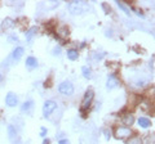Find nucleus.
<instances>
[{
    "label": "nucleus",
    "instance_id": "1",
    "mask_svg": "<svg viewBox=\"0 0 155 144\" xmlns=\"http://www.w3.org/2000/svg\"><path fill=\"white\" fill-rule=\"evenodd\" d=\"M23 53H25V49H23L22 46H17V48H14L13 52L9 54L8 58L4 61V64L3 67H7V68H9L12 64L14 63H17V62H19V59L23 57Z\"/></svg>",
    "mask_w": 155,
    "mask_h": 144
},
{
    "label": "nucleus",
    "instance_id": "2",
    "mask_svg": "<svg viewBox=\"0 0 155 144\" xmlns=\"http://www.w3.org/2000/svg\"><path fill=\"white\" fill-rule=\"evenodd\" d=\"M94 99V92L92 89H88L84 94V98L81 100V105H80V113L81 116L85 117V112L89 109V107L92 105V102Z\"/></svg>",
    "mask_w": 155,
    "mask_h": 144
},
{
    "label": "nucleus",
    "instance_id": "3",
    "mask_svg": "<svg viewBox=\"0 0 155 144\" xmlns=\"http://www.w3.org/2000/svg\"><path fill=\"white\" fill-rule=\"evenodd\" d=\"M89 9V5L85 2H71L69 3V11L71 14H83L84 12H87Z\"/></svg>",
    "mask_w": 155,
    "mask_h": 144
},
{
    "label": "nucleus",
    "instance_id": "4",
    "mask_svg": "<svg viewBox=\"0 0 155 144\" xmlns=\"http://www.w3.org/2000/svg\"><path fill=\"white\" fill-rule=\"evenodd\" d=\"M114 135L116 139L125 140V139H129L133 135V130L128 126H116L115 130H114Z\"/></svg>",
    "mask_w": 155,
    "mask_h": 144
},
{
    "label": "nucleus",
    "instance_id": "5",
    "mask_svg": "<svg viewBox=\"0 0 155 144\" xmlns=\"http://www.w3.org/2000/svg\"><path fill=\"white\" fill-rule=\"evenodd\" d=\"M58 92H60V94H62V95L70 97V95L74 94V85H72L71 81L65 80L58 85Z\"/></svg>",
    "mask_w": 155,
    "mask_h": 144
},
{
    "label": "nucleus",
    "instance_id": "6",
    "mask_svg": "<svg viewBox=\"0 0 155 144\" xmlns=\"http://www.w3.org/2000/svg\"><path fill=\"white\" fill-rule=\"evenodd\" d=\"M56 109H57V103L54 100H45L44 105H43V114H44V117H49Z\"/></svg>",
    "mask_w": 155,
    "mask_h": 144
},
{
    "label": "nucleus",
    "instance_id": "7",
    "mask_svg": "<svg viewBox=\"0 0 155 144\" xmlns=\"http://www.w3.org/2000/svg\"><path fill=\"white\" fill-rule=\"evenodd\" d=\"M120 85V80L116 77L115 74H110L107 76V81H106V88H107L109 90H113L115 88H118V86Z\"/></svg>",
    "mask_w": 155,
    "mask_h": 144
},
{
    "label": "nucleus",
    "instance_id": "8",
    "mask_svg": "<svg viewBox=\"0 0 155 144\" xmlns=\"http://www.w3.org/2000/svg\"><path fill=\"white\" fill-rule=\"evenodd\" d=\"M5 104L8 105L9 108L16 107V105L18 104V97H17V94H14L13 92H9L7 94V97H5Z\"/></svg>",
    "mask_w": 155,
    "mask_h": 144
},
{
    "label": "nucleus",
    "instance_id": "9",
    "mask_svg": "<svg viewBox=\"0 0 155 144\" xmlns=\"http://www.w3.org/2000/svg\"><path fill=\"white\" fill-rule=\"evenodd\" d=\"M7 131H8V136H9V139H11L12 142L16 140V139L18 138V130H17V127L14 126V125L9 124L8 127H7Z\"/></svg>",
    "mask_w": 155,
    "mask_h": 144
},
{
    "label": "nucleus",
    "instance_id": "10",
    "mask_svg": "<svg viewBox=\"0 0 155 144\" xmlns=\"http://www.w3.org/2000/svg\"><path fill=\"white\" fill-rule=\"evenodd\" d=\"M32 109H34V102H32L31 99L26 100V102L21 105V111H22L23 113L31 114V113H32Z\"/></svg>",
    "mask_w": 155,
    "mask_h": 144
},
{
    "label": "nucleus",
    "instance_id": "11",
    "mask_svg": "<svg viewBox=\"0 0 155 144\" xmlns=\"http://www.w3.org/2000/svg\"><path fill=\"white\" fill-rule=\"evenodd\" d=\"M38 66H39V63H38V59L35 58V57L30 55V57H27L26 58V68L27 70L32 71V70H35Z\"/></svg>",
    "mask_w": 155,
    "mask_h": 144
},
{
    "label": "nucleus",
    "instance_id": "12",
    "mask_svg": "<svg viewBox=\"0 0 155 144\" xmlns=\"http://www.w3.org/2000/svg\"><path fill=\"white\" fill-rule=\"evenodd\" d=\"M16 26V21L12 20V18H5L2 23V30L3 31H8V30H12V28Z\"/></svg>",
    "mask_w": 155,
    "mask_h": 144
},
{
    "label": "nucleus",
    "instance_id": "13",
    "mask_svg": "<svg viewBox=\"0 0 155 144\" xmlns=\"http://www.w3.org/2000/svg\"><path fill=\"white\" fill-rule=\"evenodd\" d=\"M122 122H123V126L130 127V125L134 124V117H133V114H132V113H125V114H123Z\"/></svg>",
    "mask_w": 155,
    "mask_h": 144
},
{
    "label": "nucleus",
    "instance_id": "14",
    "mask_svg": "<svg viewBox=\"0 0 155 144\" xmlns=\"http://www.w3.org/2000/svg\"><path fill=\"white\" fill-rule=\"evenodd\" d=\"M38 31H39V28H38L36 26H32V27H30V28H28V30L26 31V33H25V35H26V40H27L28 42H31L34 37L36 36Z\"/></svg>",
    "mask_w": 155,
    "mask_h": 144
},
{
    "label": "nucleus",
    "instance_id": "15",
    "mask_svg": "<svg viewBox=\"0 0 155 144\" xmlns=\"http://www.w3.org/2000/svg\"><path fill=\"white\" fill-rule=\"evenodd\" d=\"M137 124H138L142 129H147V127L151 126V120L147 118V117H140V118L137 120Z\"/></svg>",
    "mask_w": 155,
    "mask_h": 144
},
{
    "label": "nucleus",
    "instance_id": "16",
    "mask_svg": "<svg viewBox=\"0 0 155 144\" xmlns=\"http://www.w3.org/2000/svg\"><path fill=\"white\" fill-rule=\"evenodd\" d=\"M67 58L70 61H76L79 58V52H78V49H69L67 50Z\"/></svg>",
    "mask_w": 155,
    "mask_h": 144
},
{
    "label": "nucleus",
    "instance_id": "17",
    "mask_svg": "<svg viewBox=\"0 0 155 144\" xmlns=\"http://www.w3.org/2000/svg\"><path fill=\"white\" fill-rule=\"evenodd\" d=\"M81 74H83L84 79H87V80H91L92 79V70H91V67L83 66V67H81Z\"/></svg>",
    "mask_w": 155,
    "mask_h": 144
},
{
    "label": "nucleus",
    "instance_id": "18",
    "mask_svg": "<svg viewBox=\"0 0 155 144\" xmlns=\"http://www.w3.org/2000/svg\"><path fill=\"white\" fill-rule=\"evenodd\" d=\"M127 144H142V139L140 138L138 135H132L128 139Z\"/></svg>",
    "mask_w": 155,
    "mask_h": 144
},
{
    "label": "nucleus",
    "instance_id": "19",
    "mask_svg": "<svg viewBox=\"0 0 155 144\" xmlns=\"http://www.w3.org/2000/svg\"><path fill=\"white\" fill-rule=\"evenodd\" d=\"M116 5H118L120 9H122V11H123L125 14H127V16H130V9H129V7L125 5L123 2H116Z\"/></svg>",
    "mask_w": 155,
    "mask_h": 144
},
{
    "label": "nucleus",
    "instance_id": "20",
    "mask_svg": "<svg viewBox=\"0 0 155 144\" xmlns=\"http://www.w3.org/2000/svg\"><path fill=\"white\" fill-rule=\"evenodd\" d=\"M8 41L9 42H18L19 40H18V36H16V35H9L8 36Z\"/></svg>",
    "mask_w": 155,
    "mask_h": 144
},
{
    "label": "nucleus",
    "instance_id": "21",
    "mask_svg": "<svg viewBox=\"0 0 155 144\" xmlns=\"http://www.w3.org/2000/svg\"><path fill=\"white\" fill-rule=\"evenodd\" d=\"M52 54H53V55H60V54H61V46H56V48H53Z\"/></svg>",
    "mask_w": 155,
    "mask_h": 144
},
{
    "label": "nucleus",
    "instance_id": "22",
    "mask_svg": "<svg viewBox=\"0 0 155 144\" xmlns=\"http://www.w3.org/2000/svg\"><path fill=\"white\" fill-rule=\"evenodd\" d=\"M47 133H48L47 127H41V129H40V136H41V138H45V136H47Z\"/></svg>",
    "mask_w": 155,
    "mask_h": 144
},
{
    "label": "nucleus",
    "instance_id": "23",
    "mask_svg": "<svg viewBox=\"0 0 155 144\" xmlns=\"http://www.w3.org/2000/svg\"><path fill=\"white\" fill-rule=\"evenodd\" d=\"M133 12H134L136 14H137V16H138V17H142V18L145 17V14H143V13H142L141 11H138V9H137V8H133Z\"/></svg>",
    "mask_w": 155,
    "mask_h": 144
},
{
    "label": "nucleus",
    "instance_id": "24",
    "mask_svg": "<svg viewBox=\"0 0 155 144\" xmlns=\"http://www.w3.org/2000/svg\"><path fill=\"white\" fill-rule=\"evenodd\" d=\"M58 144H70V142L67 140V139H60V140H58Z\"/></svg>",
    "mask_w": 155,
    "mask_h": 144
},
{
    "label": "nucleus",
    "instance_id": "25",
    "mask_svg": "<svg viewBox=\"0 0 155 144\" xmlns=\"http://www.w3.org/2000/svg\"><path fill=\"white\" fill-rule=\"evenodd\" d=\"M102 8H104V9H105V11H106L105 13H110V12H111V9H110V7L107 8V4H102Z\"/></svg>",
    "mask_w": 155,
    "mask_h": 144
},
{
    "label": "nucleus",
    "instance_id": "26",
    "mask_svg": "<svg viewBox=\"0 0 155 144\" xmlns=\"http://www.w3.org/2000/svg\"><path fill=\"white\" fill-rule=\"evenodd\" d=\"M13 144H21V139H19V138H17L16 140H13Z\"/></svg>",
    "mask_w": 155,
    "mask_h": 144
},
{
    "label": "nucleus",
    "instance_id": "27",
    "mask_svg": "<svg viewBox=\"0 0 155 144\" xmlns=\"http://www.w3.org/2000/svg\"><path fill=\"white\" fill-rule=\"evenodd\" d=\"M154 57H151V63H150V67H151V71H154Z\"/></svg>",
    "mask_w": 155,
    "mask_h": 144
},
{
    "label": "nucleus",
    "instance_id": "28",
    "mask_svg": "<svg viewBox=\"0 0 155 144\" xmlns=\"http://www.w3.org/2000/svg\"><path fill=\"white\" fill-rule=\"evenodd\" d=\"M49 143H51V140H49L48 138H47V139H44V142H43V144H49Z\"/></svg>",
    "mask_w": 155,
    "mask_h": 144
},
{
    "label": "nucleus",
    "instance_id": "29",
    "mask_svg": "<svg viewBox=\"0 0 155 144\" xmlns=\"http://www.w3.org/2000/svg\"><path fill=\"white\" fill-rule=\"evenodd\" d=\"M3 80H4V77H3V75H2V74H0V83H2V81H3Z\"/></svg>",
    "mask_w": 155,
    "mask_h": 144
}]
</instances>
